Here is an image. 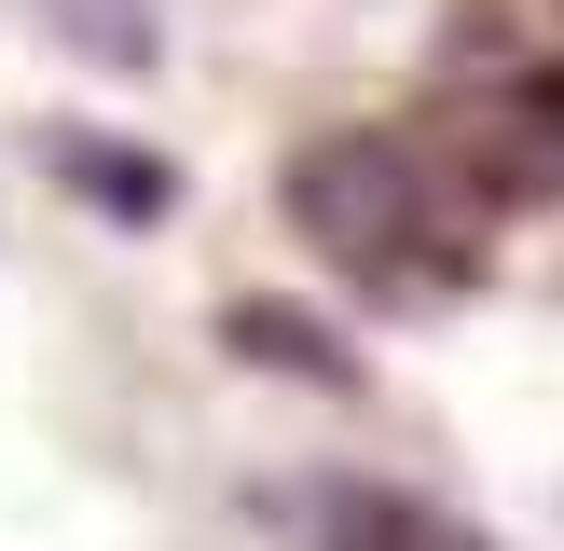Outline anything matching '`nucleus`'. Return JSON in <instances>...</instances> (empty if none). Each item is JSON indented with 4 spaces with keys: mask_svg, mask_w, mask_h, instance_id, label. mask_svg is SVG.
Wrapping results in <instances>:
<instances>
[{
    "mask_svg": "<svg viewBox=\"0 0 564 551\" xmlns=\"http://www.w3.org/2000/svg\"><path fill=\"white\" fill-rule=\"evenodd\" d=\"M275 207H290V235L317 248L345 290H372V303H455L468 276H482V180H455L427 138L345 125V138H317V152H290Z\"/></svg>",
    "mask_w": 564,
    "mask_h": 551,
    "instance_id": "obj_1",
    "label": "nucleus"
},
{
    "mask_svg": "<svg viewBox=\"0 0 564 551\" xmlns=\"http://www.w3.org/2000/svg\"><path fill=\"white\" fill-rule=\"evenodd\" d=\"M290 551H496V538L455 523L441 496H413V483H303Z\"/></svg>",
    "mask_w": 564,
    "mask_h": 551,
    "instance_id": "obj_2",
    "label": "nucleus"
},
{
    "mask_svg": "<svg viewBox=\"0 0 564 551\" xmlns=\"http://www.w3.org/2000/svg\"><path fill=\"white\" fill-rule=\"evenodd\" d=\"M482 193H564V69H510L482 110Z\"/></svg>",
    "mask_w": 564,
    "mask_h": 551,
    "instance_id": "obj_3",
    "label": "nucleus"
},
{
    "mask_svg": "<svg viewBox=\"0 0 564 551\" xmlns=\"http://www.w3.org/2000/svg\"><path fill=\"white\" fill-rule=\"evenodd\" d=\"M55 165H69V193H97L110 220H165V165H152V152H124V138L55 125Z\"/></svg>",
    "mask_w": 564,
    "mask_h": 551,
    "instance_id": "obj_4",
    "label": "nucleus"
},
{
    "mask_svg": "<svg viewBox=\"0 0 564 551\" xmlns=\"http://www.w3.org/2000/svg\"><path fill=\"white\" fill-rule=\"evenodd\" d=\"M42 14L69 28V42L97 28V55H110V69H138V55H152V14H138V0H42Z\"/></svg>",
    "mask_w": 564,
    "mask_h": 551,
    "instance_id": "obj_5",
    "label": "nucleus"
},
{
    "mask_svg": "<svg viewBox=\"0 0 564 551\" xmlns=\"http://www.w3.org/2000/svg\"><path fill=\"white\" fill-rule=\"evenodd\" d=\"M235 331H248L262 358H303V372H345V345H330V331H290V317H235Z\"/></svg>",
    "mask_w": 564,
    "mask_h": 551,
    "instance_id": "obj_6",
    "label": "nucleus"
}]
</instances>
